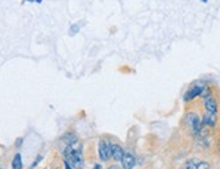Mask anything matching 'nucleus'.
Wrapping results in <instances>:
<instances>
[{"instance_id": "1", "label": "nucleus", "mask_w": 220, "mask_h": 169, "mask_svg": "<svg viewBox=\"0 0 220 169\" xmlns=\"http://www.w3.org/2000/svg\"><path fill=\"white\" fill-rule=\"evenodd\" d=\"M63 156H65L66 162H69V165L76 169L82 168V153L81 149H74L73 145H68L65 150H63Z\"/></svg>"}, {"instance_id": "2", "label": "nucleus", "mask_w": 220, "mask_h": 169, "mask_svg": "<svg viewBox=\"0 0 220 169\" xmlns=\"http://www.w3.org/2000/svg\"><path fill=\"white\" fill-rule=\"evenodd\" d=\"M186 123L195 135H200L202 133V122L195 112H190L186 115Z\"/></svg>"}, {"instance_id": "3", "label": "nucleus", "mask_w": 220, "mask_h": 169, "mask_svg": "<svg viewBox=\"0 0 220 169\" xmlns=\"http://www.w3.org/2000/svg\"><path fill=\"white\" fill-rule=\"evenodd\" d=\"M99 157L101 161H108L112 157V151H111V144L105 139H101L99 142Z\"/></svg>"}, {"instance_id": "4", "label": "nucleus", "mask_w": 220, "mask_h": 169, "mask_svg": "<svg viewBox=\"0 0 220 169\" xmlns=\"http://www.w3.org/2000/svg\"><path fill=\"white\" fill-rule=\"evenodd\" d=\"M202 89H204V87H201V85H195V87H192V88L189 89V91L185 94V96H184V100L185 101H190V100H193V99H196L197 96H200L201 94H202Z\"/></svg>"}, {"instance_id": "5", "label": "nucleus", "mask_w": 220, "mask_h": 169, "mask_svg": "<svg viewBox=\"0 0 220 169\" xmlns=\"http://www.w3.org/2000/svg\"><path fill=\"white\" fill-rule=\"evenodd\" d=\"M204 106L207 108V111L209 112H218V103H216L215 98L211 94H208L207 96H204Z\"/></svg>"}, {"instance_id": "6", "label": "nucleus", "mask_w": 220, "mask_h": 169, "mask_svg": "<svg viewBox=\"0 0 220 169\" xmlns=\"http://www.w3.org/2000/svg\"><path fill=\"white\" fill-rule=\"evenodd\" d=\"M121 167L123 169H132L135 167V162H137V160H135V157L132 156L131 153H124L123 158H121Z\"/></svg>"}, {"instance_id": "7", "label": "nucleus", "mask_w": 220, "mask_h": 169, "mask_svg": "<svg viewBox=\"0 0 220 169\" xmlns=\"http://www.w3.org/2000/svg\"><path fill=\"white\" fill-rule=\"evenodd\" d=\"M216 121H218V118H216V112H209L207 111L204 116H202V124H205V126H209V127H213L216 124Z\"/></svg>"}, {"instance_id": "8", "label": "nucleus", "mask_w": 220, "mask_h": 169, "mask_svg": "<svg viewBox=\"0 0 220 169\" xmlns=\"http://www.w3.org/2000/svg\"><path fill=\"white\" fill-rule=\"evenodd\" d=\"M111 151H112V158L115 161H121V158L124 156V150L119 145H111Z\"/></svg>"}, {"instance_id": "9", "label": "nucleus", "mask_w": 220, "mask_h": 169, "mask_svg": "<svg viewBox=\"0 0 220 169\" xmlns=\"http://www.w3.org/2000/svg\"><path fill=\"white\" fill-rule=\"evenodd\" d=\"M63 141L66 142L68 145H74V144H77V137L74 135V134H66L65 137H63Z\"/></svg>"}, {"instance_id": "10", "label": "nucleus", "mask_w": 220, "mask_h": 169, "mask_svg": "<svg viewBox=\"0 0 220 169\" xmlns=\"http://www.w3.org/2000/svg\"><path fill=\"white\" fill-rule=\"evenodd\" d=\"M12 169H22V157L20 154L18 153L15 157H14V161H12Z\"/></svg>"}, {"instance_id": "11", "label": "nucleus", "mask_w": 220, "mask_h": 169, "mask_svg": "<svg viewBox=\"0 0 220 169\" xmlns=\"http://www.w3.org/2000/svg\"><path fill=\"white\" fill-rule=\"evenodd\" d=\"M197 162L199 161H195V160H192V161H188L186 164L184 165V168H182V169H196V167H197Z\"/></svg>"}, {"instance_id": "12", "label": "nucleus", "mask_w": 220, "mask_h": 169, "mask_svg": "<svg viewBox=\"0 0 220 169\" xmlns=\"http://www.w3.org/2000/svg\"><path fill=\"white\" fill-rule=\"evenodd\" d=\"M209 164H208L207 161H199L197 162V167H196V169H209Z\"/></svg>"}, {"instance_id": "13", "label": "nucleus", "mask_w": 220, "mask_h": 169, "mask_svg": "<svg viewBox=\"0 0 220 169\" xmlns=\"http://www.w3.org/2000/svg\"><path fill=\"white\" fill-rule=\"evenodd\" d=\"M108 169H119V167H116V165H112V167H109Z\"/></svg>"}, {"instance_id": "14", "label": "nucleus", "mask_w": 220, "mask_h": 169, "mask_svg": "<svg viewBox=\"0 0 220 169\" xmlns=\"http://www.w3.org/2000/svg\"><path fill=\"white\" fill-rule=\"evenodd\" d=\"M65 167H66V169H70V165H69V162H65Z\"/></svg>"}, {"instance_id": "15", "label": "nucleus", "mask_w": 220, "mask_h": 169, "mask_svg": "<svg viewBox=\"0 0 220 169\" xmlns=\"http://www.w3.org/2000/svg\"><path fill=\"white\" fill-rule=\"evenodd\" d=\"M93 169H101V167H100V165H96V167H95Z\"/></svg>"}, {"instance_id": "16", "label": "nucleus", "mask_w": 220, "mask_h": 169, "mask_svg": "<svg viewBox=\"0 0 220 169\" xmlns=\"http://www.w3.org/2000/svg\"><path fill=\"white\" fill-rule=\"evenodd\" d=\"M201 2H202V3H207V0H201Z\"/></svg>"}, {"instance_id": "17", "label": "nucleus", "mask_w": 220, "mask_h": 169, "mask_svg": "<svg viewBox=\"0 0 220 169\" xmlns=\"http://www.w3.org/2000/svg\"><path fill=\"white\" fill-rule=\"evenodd\" d=\"M219 151H220V145H219Z\"/></svg>"}, {"instance_id": "18", "label": "nucleus", "mask_w": 220, "mask_h": 169, "mask_svg": "<svg viewBox=\"0 0 220 169\" xmlns=\"http://www.w3.org/2000/svg\"><path fill=\"white\" fill-rule=\"evenodd\" d=\"M0 169H3V168H0Z\"/></svg>"}]
</instances>
